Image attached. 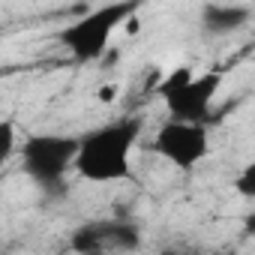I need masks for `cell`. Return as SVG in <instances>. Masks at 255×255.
I'll return each instance as SVG.
<instances>
[{"label":"cell","mask_w":255,"mask_h":255,"mask_svg":"<svg viewBox=\"0 0 255 255\" xmlns=\"http://www.w3.org/2000/svg\"><path fill=\"white\" fill-rule=\"evenodd\" d=\"M144 120L138 114H126L111 123H102L87 135L75 156V174L87 183H123L132 177V150L141 138Z\"/></svg>","instance_id":"cell-1"},{"label":"cell","mask_w":255,"mask_h":255,"mask_svg":"<svg viewBox=\"0 0 255 255\" xmlns=\"http://www.w3.org/2000/svg\"><path fill=\"white\" fill-rule=\"evenodd\" d=\"M135 9H138V0H114V3L96 6L60 30V45L78 63H99L111 45L114 30L126 18H132Z\"/></svg>","instance_id":"cell-2"},{"label":"cell","mask_w":255,"mask_h":255,"mask_svg":"<svg viewBox=\"0 0 255 255\" xmlns=\"http://www.w3.org/2000/svg\"><path fill=\"white\" fill-rule=\"evenodd\" d=\"M219 87H222V75L219 72L192 75L189 66H177L159 81L156 93L162 96V102L168 108V117L201 123L210 114V105H213Z\"/></svg>","instance_id":"cell-3"},{"label":"cell","mask_w":255,"mask_h":255,"mask_svg":"<svg viewBox=\"0 0 255 255\" xmlns=\"http://www.w3.org/2000/svg\"><path fill=\"white\" fill-rule=\"evenodd\" d=\"M81 138L78 135H57V132H36L21 141V168L36 186H57L75 168Z\"/></svg>","instance_id":"cell-4"},{"label":"cell","mask_w":255,"mask_h":255,"mask_svg":"<svg viewBox=\"0 0 255 255\" xmlns=\"http://www.w3.org/2000/svg\"><path fill=\"white\" fill-rule=\"evenodd\" d=\"M150 147H153L156 156H162L177 171H192L210 153V135L204 129V123L168 117L159 129H156Z\"/></svg>","instance_id":"cell-5"},{"label":"cell","mask_w":255,"mask_h":255,"mask_svg":"<svg viewBox=\"0 0 255 255\" xmlns=\"http://www.w3.org/2000/svg\"><path fill=\"white\" fill-rule=\"evenodd\" d=\"M141 234L138 225L129 219H93L75 228L72 234V249L93 255V252H108V249H138Z\"/></svg>","instance_id":"cell-6"},{"label":"cell","mask_w":255,"mask_h":255,"mask_svg":"<svg viewBox=\"0 0 255 255\" xmlns=\"http://www.w3.org/2000/svg\"><path fill=\"white\" fill-rule=\"evenodd\" d=\"M249 6H237V3H207L201 9V27L213 36L222 33H234L249 21Z\"/></svg>","instance_id":"cell-7"},{"label":"cell","mask_w":255,"mask_h":255,"mask_svg":"<svg viewBox=\"0 0 255 255\" xmlns=\"http://www.w3.org/2000/svg\"><path fill=\"white\" fill-rule=\"evenodd\" d=\"M234 192L243 195V198H255V159H249V162L237 171V177H234Z\"/></svg>","instance_id":"cell-8"},{"label":"cell","mask_w":255,"mask_h":255,"mask_svg":"<svg viewBox=\"0 0 255 255\" xmlns=\"http://www.w3.org/2000/svg\"><path fill=\"white\" fill-rule=\"evenodd\" d=\"M15 153V123L3 120L0 123V165H6Z\"/></svg>","instance_id":"cell-9"},{"label":"cell","mask_w":255,"mask_h":255,"mask_svg":"<svg viewBox=\"0 0 255 255\" xmlns=\"http://www.w3.org/2000/svg\"><path fill=\"white\" fill-rule=\"evenodd\" d=\"M240 225H243V231H246L249 237H255V207L243 213V219H240Z\"/></svg>","instance_id":"cell-10"},{"label":"cell","mask_w":255,"mask_h":255,"mask_svg":"<svg viewBox=\"0 0 255 255\" xmlns=\"http://www.w3.org/2000/svg\"><path fill=\"white\" fill-rule=\"evenodd\" d=\"M111 96H114V90H111V84H108V87H105V90H102V93H99V99H105V102H108V99H111Z\"/></svg>","instance_id":"cell-11"}]
</instances>
